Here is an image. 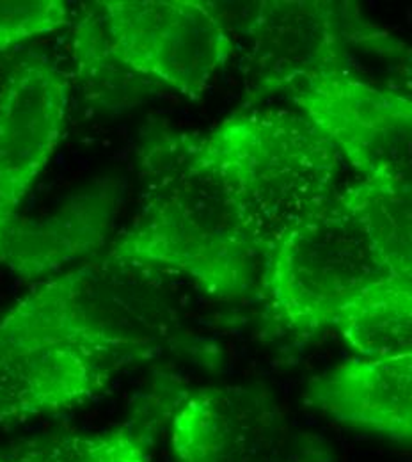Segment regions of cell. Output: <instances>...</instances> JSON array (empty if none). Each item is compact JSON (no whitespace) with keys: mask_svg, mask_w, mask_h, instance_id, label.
Segmentation results:
<instances>
[{"mask_svg":"<svg viewBox=\"0 0 412 462\" xmlns=\"http://www.w3.org/2000/svg\"><path fill=\"white\" fill-rule=\"evenodd\" d=\"M175 152L146 217L121 251L133 262L179 273L208 293L238 297L263 282L270 251L199 159L194 141Z\"/></svg>","mask_w":412,"mask_h":462,"instance_id":"cell-2","label":"cell"},{"mask_svg":"<svg viewBox=\"0 0 412 462\" xmlns=\"http://www.w3.org/2000/svg\"><path fill=\"white\" fill-rule=\"evenodd\" d=\"M362 357L412 354V280L391 278L361 291L329 319Z\"/></svg>","mask_w":412,"mask_h":462,"instance_id":"cell-10","label":"cell"},{"mask_svg":"<svg viewBox=\"0 0 412 462\" xmlns=\"http://www.w3.org/2000/svg\"><path fill=\"white\" fill-rule=\"evenodd\" d=\"M294 100L361 178L412 190V102L404 95L342 73L309 86Z\"/></svg>","mask_w":412,"mask_h":462,"instance_id":"cell-7","label":"cell"},{"mask_svg":"<svg viewBox=\"0 0 412 462\" xmlns=\"http://www.w3.org/2000/svg\"><path fill=\"white\" fill-rule=\"evenodd\" d=\"M306 397L342 425L412 441V354L347 361L313 379Z\"/></svg>","mask_w":412,"mask_h":462,"instance_id":"cell-9","label":"cell"},{"mask_svg":"<svg viewBox=\"0 0 412 462\" xmlns=\"http://www.w3.org/2000/svg\"><path fill=\"white\" fill-rule=\"evenodd\" d=\"M5 462H150L142 436L128 427L98 434H64L25 445Z\"/></svg>","mask_w":412,"mask_h":462,"instance_id":"cell-12","label":"cell"},{"mask_svg":"<svg viewBox=\"0 0 412 462\" xmlns=\"http://www.w3.org/2000/svg\"><path fill=\"white\" fill-rule=\"evenodd\" d=\"M386 280L389 273L338 196L270 249L261 283L274 315L297 335H313L329 328L342 304Z\"/></svg>","mask_w":412,"mask_h":462,"instance_id":"cell-3","label":"cell"},{"mask_svg":"<svg viewBox=\"0 0 412 462\" xmlns=\"http://www.w3.org/2000/svg\"><path fill=\"white\" fill-rule=\"evenodd\" d=\"M194 144L269 251L343 190L340 150L304 113L236 116Z\"/></svg>","mask_w":412,"mask_h":462,"instance_id":"cell-1","label":"cell"},{"mask_svg":"<svg viewBox=\"0 0 412 462\" xmlns=\"http://www.w3.org/2000/svg\"><path fill=\"white\" fill-rule=\"evenodd\" d=\"M336 2H261L247 27V75L258 97L297 93L347 69V43L373 47L379 34L359 11Z\"/></svg>","mask_w":412,"mask_h":462,"instance_id":"cell-4","label":"cell"},{"mask_svg":"<svg viewBox=\"0 0 412 462\" xmlns=\"http://www.w3.org/2000/svg\"><path fill=\"white\" fill-rule=\"evenodd\" d=\"M177 462H329V445L294 427L269 401L242 390H203L171 420Z\"/></svg>","mask_w":412,"mask_h":462,"instance_id":"cell-6","label":"cell"},{"mask_svg":"<svg viewBox=\"0 0 412 462\" xmlns=\"http://www.w3.org/2000/svg\"><path fill=\"white\" fill-rule=\"evenodd\" d=\"M398 56H400V89H398V93L412 102V47L402 45Z\"/></svg>","mask_w":412,"mask_h":462,"instance_id":"cell-14","label":"cell"},{"mask_svg":"<svg viewBox=\"0 0 412 462\" xmlns=\"http://www.w3.org/2000/svg\"><path fill=\"white\" fill-rule=\"evenodd\" d=\"M340 201L368 236L391 278L412 280V190L377 178H359Z\"/></svg>","mask_w":412,"mask_h":462,"instance_id":"cell-11","label":"cell"},{"mask_svg":"<svg viewBox=\"0 0 412 462\" xmlns=\"http://www.w3.org/2000/svg\"><path fill=\"white\" fill-rule=\"evenodd\" d=\"M0 462H5V457H0Z\"/></svg>","mask_w":412,"mask_h":462,"instance_id":"cell-15","label":"cell"},{"mask_svg":"<svg viewBox=\"0 0 412 462\" xmlns=\"http://www.w3.org/2000/svg\"><path fill=\"white\" fill-rule=\"evenodd\" d=\"M116 54L133 69L199 98L233 52L232 38L201 2H107Z\"/></svg>","mask_w":412,"mask_h":462,"instance_id":"cell-5","label":"cell"},{"mask_svg":"<svg viewBox=\"0 0 412 462\" xmlns=\"http://www.w3.org/2000/svg\"><path fill=\"white\" fill-rule=\"evenodd\" d=\"M107 359L78 346L0 337V423L56 414L104 388Z\"/></svg>","mask_w":412,"mask_h":462,"instance_id":"cell-8","label":"cell"},{"mask_svg":"<svg viewBox=\"0 0 412 462\" xmlns=\"http://www.w3.org/2000/svg\"><path fill=\"white\" fill-rule=\"evenodd\" d=\"M68 11L62 2H0V51L66 23Z\"/></svg>","mask_w":412,"mask_h":462,"instance_id":"cell-13","label":"cell"}]
</instances>
